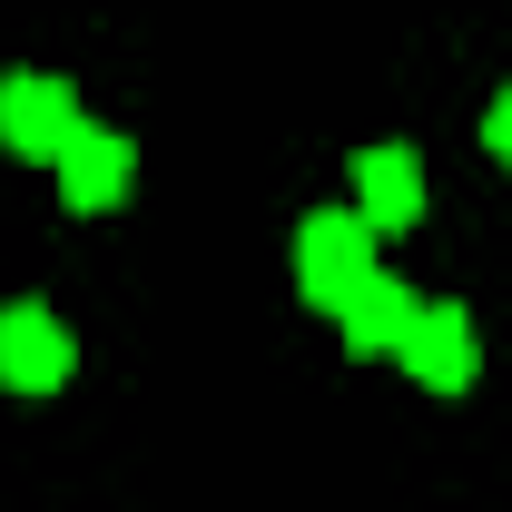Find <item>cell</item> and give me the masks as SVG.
Returning a JSON list of instances; mask_svg holds the SVG:
<instances>
[{
	"label": "cell",
	"instance_id": "obj_1",
	"mask_svg": "<svg viewBox=\"0 0 512 512\" xmlns=\"http://www.w3.org/2000/svg\"><path fill=\"white\" fill-rule=\"evenodd\" d=\"M365 276H375V227H365L355 207H316V217L296 227V286H306V306L335 316Z\"/></svg>",
	"mask_w": 512,
	"mask_h": 512
},
{
	"label": "cell",
	"instance_id": "obj_2",
	"mask_svg": "<svg viewBox=\"0 0 512 512\" xmlns=\"http://www.w3.org/2000/svg\"><path fill=\"white\" fill-rule=\"evenodd\" d=\"M69 128H79L69 79H40V69H10V79H0V138H10L20 158H60Z\"/></svg>",
	"mask_w": 512,
	"mask_h": 512
},
{
	"label": "cell",
	"instance_id": "obj_3",
	"mask_svg": "<svg viewBox=\"0 0 512 512\" xmlns=\"http://www.w3.org/2000/svg\"><path fill=\"white\" fill-rule=\"evenodd\" d=\"M0 384H20V394L69 384V335L50 306H0Z\"/></svg>",
	"mask_w": 512,
	"mask_h": 512
},
{
	"label": "cell",
	"instance_id": "obj_4",
	"mask_svg": "<svg viewBox=\"0 0 512 512\" xmlns=\"http://www.w3.org/2000/svg\"><path fill=\"white\" fill-rule=\"evenodd\" d=\"M404 365H414V384H434V394H463V384H473V365H483L473 316H463V306H424V316H414V335H404Z\"/></svg>",
	"mask_w": 512,
	"mask_h": 512
},
{
	"label": "cell",
	"instance_id": "obj_5",
	"mask_svg": "<svg viewBox=\"0 0 512 512\" xmlns=\"http://www.w3.org/2000/svg\"><path fill=\"white\" fill-rule=\"evenodd\" d=\"M414 316H424V306H414V296H404V286L375 266V276H365V286L335 306V335H345V355H404Z\"/></svg>",
	"mask_w": 512,
	"mask_h": 512
},
{
	"label": "cell",
	"instance_id": "obj_6",
	"mask_svg": "<svg viewBox=\"0 0 512 512\" xmlns=\"http://www.w3.org/2000/svg\"><path fill=\"white\" fill-rule=\"evenodd\" d=\"M60 197L89 217V207H119L128 197V138L119 128H69V148H60Z\"/></svg>",
	"mask_w": 512,
	"mask_h": 512
},
{
	"label": "cell",
	"instance_id": "obj_7",
	"mask_svg": "<svg viewBox=\"0 0 512 512\" xmlns=\"http://www.w3.org/2000/svg\"><path fill=\"white\" fill-rule=\"evenodd\" d=\"M355 217H365V227H414V217H424V168H414V148H365V158H355Z\"/></svg>",
	"mask_w": 512,
	"mask_h": 512
},
{
	"label": "cell",
	"instance_id": "obj_8",
	"mask_svg": "<svg viewBox=\"0 0 512 512\" xmlns=\"http://www.w3.org/2000/svg\"><path fill=\"white\" fill-rule=\"evenodd\" d=\"M493 158H503V168H512V89H503V99H493Z\"/></svg>",
	"mask_w": 512,
	"mask_h": 512
}]
</instances>
